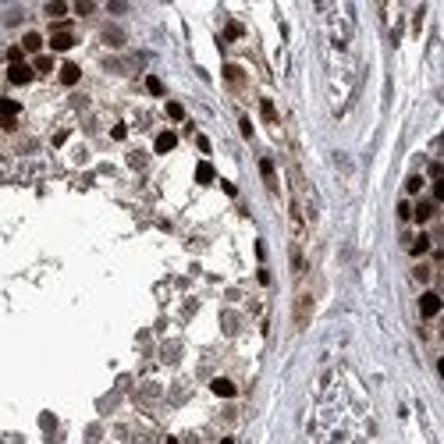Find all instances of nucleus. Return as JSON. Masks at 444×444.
<instances>
[{
  "instance_id": "1",
  "label": "nucleus",
  "mask_w": 444,
  "mask_h": 444,
  "mask_svg": "<svg viewBox=\"0 0 444 444\" xmlns=\"http://www.w3.org/2000/svg\"><path fill=\"white\" fill-rule=\"evenodd\" d=\"M419 313H423L427 320H430V316H437V313H441V295H437V291H423V295H419Z\"/></svg>"
},
{
  "instance_id": "2",
  "label": "nucleus",
  "mask_w": 444,
  "mask_h": 444,
  "mask_svg": "<svg viewBox=\"0 0 444 444\" xmlns=\"http://www.w3.org/2000/svg\"><path fill=\"white\" fill-rule=\"evenodd\" d=\"M309 316H313V299H309V295H302L299 306H295V327L302 331V327L309 324Z\"/></svg>"
},
{
  "instance_id": "3",
  "label": "nucleus",
  "mask_w": 444,
  "mask_h": 444,
  "mask_svg": "<svg viewBox=\"0 0 444 444\" xmlns=\"http://www.w3.org/2000/svg\"><path fill=\"white\" fill-rule=\"evenodd\" d=\"M32 75H36V71H32L29 64H11V68H7V78H11L15 85H25V82H32Z\"/></svg>"
},
{
  "instance_id": "4",
  "label": "nucleus",
  "mask_w": 444,
  "mask_h": 444,
  "mask_svg": "<svg viewBox=\"0 0 444 444\" xmlns=\"http://www.w3.org/2000/svg\"><path fill=\"white\" fill-rule=\"evenodd\" d=\"M50 47H53L57 53H64V50H71V47H75V36H71V32H64V29H57V32H53V39H50Z\"/></svg>"
},
{
  "instance_id": "5",
  "label": "nucleus",
  "mask_w": 444,
  "mask_h": 444,
  "mask_svg": "<svg viewBox=\"0 0 444 444\" xmlns=\"http://www.w3.org/2000/svg\"><path fill=\"white\" fill-rule=\"evenodd\" d=\"M434 210H437V203L430 199V203H419V206H416L412 213H409V217H416L419 224H423V221H430V217H434Z\"/></svg>"
},
{
  "instance_id": "6",
  "label": "nucleus",
  "mask_w": 444,
  "mask_h": 444,
  "mask_svg": "<svg viewBox=\"0 0 444 444\" xmlns=\"http://www.w3.org/2000/svg\"><path fill=\"white\" fill-rule=\"evenodd\" d=\"M174 142H178L174 132H160V135H156V153H171V150H174Z\"/></svg>"
},
{
  "instance_id": "7",
  "label": "nucleus",
  "mask_w": 444,
  "mask_h": 444,
  "mask_svg": "<svg viewBox=\"0 0 444 444\" xmlns=\"http://www.w3.org/2000/svg\"><path fill=\"white\" fill-rule=\"evenodd\" d=\"M210 388H213V394H221V398H231V394H235V384L227 380V377H217Z\"/></svg>"
},
{
  "instance_id": "8",
  "label": "nucleus",
  "mask_w": 444,
  "mask_h": 444,
  "mask_svg": "<svg viewBox=\"0 0 444 444\" xmlns=\"http://www.w3.org/2000/svg\"><path fill=\"white\" fill-rule=\"evenodd\" d=\"M39 47H43V36H39V32H25V39H21V50L39 53Z\"/></svg>"
},
{
  "instance_id": "9",
  "label": "nucleus",
  "mask_w": 444,
  "mask_h": 444,
  "mask_svg": "<svg viewBox=\"0 0 444 444\" xmlns=\"http://www.w3.org/2000/svg\"><path fill=\"white\" fill-rule=\"evenodd\" d=\"M78 78H82V71H78V64H64V68H61V82H64V85H75Z\"/></svg>"
},
{
  "instance_id": "10",
  "label": "nucleus",
  "mask_w": 444,
  "mask_h": 444,
  "mask_svg": "<svg viewBox=\"0 0 444 444\" xmlns=\"http://www.w3.org/2000/svg\"><path fill=\"white\" fill-rule=\"evenodd\" d=\"M259 174H263V181H267L270 188H277V178H274V164H270L267 156H263V160H259Z\"/></svg>"
},
{
  "instance_id": "11",
  "label": "nucleus",
  "mask_w": 444,
  "mask_h": 444,
  "mask_svg": "<svg viewBox=\"0 0 444 444\" xmlns=\"http://www.w3.org/2000/svg\"><path fill=\"white\" fill-rule=\"evenodd\" d=\"M213 178H217V174H213L210 164H199V167H196V181H199V185H210Z\"/></svg>"
},
{
  "instance_id": "12",
  "label": "nucleus",
  "mask_w": 444,
  "mask_h": 444,
  "mask_svg": "<svg viewBox=\"0 0 444 444\" xmlns=\"http://www.w3.org/2000/svg\"><path fill=\"white\" fill-rule=\"evenodd\" d=\"M103 43H110V47H121V43H124V32H121V29H114V25H110V29H107V32H103Z\"/></svg>"
},
{
  "instance_id": "13",
  "label": "nucleus",
  "mask_w": 444,
  "mask_h": 444,
  "mask_svg": "<svg viewBox=\"0 0 444 444\" xmlns=\"http://www.w3.org/2000/svg\"><path fill=\"white\" fill-rule=\"evenodd\" d=\"M15 114H18V103L7 100V96H0V118H15Z\"/></svg>"
},
{
  "instance_id": "14",
  "label": "nucleus",
  "mask_w": 444,
  "mask_h": 444,
  "mask_svg": "<svg viewBox=\"0 0 444 444\" xmlns=\"http://www.w3.org/2000/svg\"><path fill=\"white\" fill-rule=\"evenodd\" d=\"M47 15L50 18H64L68 15V4H64V0H53V4H47Z\"/></svg>"
},
{
  "instance_id": "15",
  "label": "nucleus",
  "mask_w": 444,
  "mask_h": 444,
  "mask_svg": "<svg viewBox=\"0 0 444 444\" xmlns=\"http://www.w3.org/2000/svg\"><path fill=\"white\" fill-rule=\"evenodd\" d=\"M409 249H412V256H423L427 249H430V238H427V235H419V238H416V242L409 245Z\"/></svg>"
},
{
  "instance_id": "16",
  "label": "nucleus",
  "mask_w": 444,
  "mask_h": 444,
  "mask_svg": "<svg viewBox=\"0 0 444 444\" xmlns=\"http://www.w3.org/2000/svg\"><path fill=\"white\" fill-rule=\"evenodd\" d=\"M32 71H39V75L53 71V57H36V68H32Z\"/></svg>"
},
{
  "instance_id": "17",
  "label": "nucleus",
  "mask_w": 444,
  "mask_h": 444,
  "mask_svg": "<svg viewBox=\"0 0 444 444\" xmlns=\"http://www.w3.org/2000/svg\"><path fill=\"white\" fill-rule=\"evenodd\" d=\"M224 75H227V82H245L242 68H235V64H227V68H224Z\"/></svg>"
},
{
  "instance_id": "18",
  "label": "nucleus",
  "mask_w": 444,
  "mask_h": 444,
  "mask_svg": "<svg viewBox=\"0 0 444 444\" xmlns=\"http://www.w3.org/2000/svg\"><path fill=\"white\" fill-rule=\"evenodd\" d=\"M259 110H263V118H267L270 124L277 121V110H274V103H270V100H263V103H259Z\"/></svg>"
},
{
  "instance_id": "19",
  "label": "nucleus",
  "mask_w": 444,
  "mask_h": 444,
  "mask_svg": "<svg viewBox=\"0 0 444 444\" xmlns=\"http://www.w3.org/2000/svg\"><path fill=\"white\" fill-rule=\"evenodd\" d=\"M167 118L171 121H181V118H185V107H181V103H167Z\"/></svg>"
},
{
  "instance_id": "20",
  "label": "nucleus",
  "mask_w": 444,
  "mask_h": 444,
  "mask_svg": "<svg viewBox=\"0 0 444 444\" xmlns=\"http://www.w3.org/2000/svg\"><path fill=\"white\" fill-rule=\"evenodd\" d=\"M146 89H150L153 96H160V93H164V82H160V78H153V75H150V78H146Z\"/></svg>"
},
{
  "instance_id": "21",
  "label": "nucleus",
  "mask_w": 444,
  "mask_h": 444,
  "mask_svg": "<svg viewBox=\"0 0 444 444\" xmlns=\"http://www.w3.org/2000/svg\"><path fill=\"white\" fill-rule=\"evenodd\" d=\"M405 188H409V192H419V188H423V178H419V174H412V178L405 181Z\"/></svg>"
},
{
  "instance_id": "22",
  "label": "nucleus",
  "mask_w": 444,
  "mask_h": 444,
  "mask_svg": "<svg viewBox=\"0 0 444 444\" xmlns=\"http://www.w3.org/2000/svg\"><path fill=\"white\" fill-rule=\"evenodd\" d=\"M0 128H4V132H15V128H18V118H0Z\"/></svg>"
},
{
  "instance_id": "23",
  "label": "nucleus",
  "mask_w": 444,
  "mask_h": 444,
  "mask_svg": "<svg viewBox=\"0 0 444 444\" xmlns=\"http://www.w3.org/2000/svg\"><path fill=\"white\" fill-rule=\"evenodd\" d=\"M75 11H78V15H93V4H89V0H78Z\"/></svg>"
},
{
  "instance_id": "24",
  "label": "nucleus",
  "mask_w": 444,
  "mask_h": 444,
  "mask_svg": "<svg viewBox=\"0 0 444 444\" xmlns=\"http://www.w3.org/2000/svg\"><path fill=\"white\" fill-rule=\"evenodd\" d=\"M238 36H242V25H235V21H231V25H227V39H238Z\"/></svg>"
},
{
  "instance_id": "25",
  "label": "nucleus",
  "mask_w": 444,
  "mask_h": 444,
  "mask_svg": "<svg viewBox=\"0 0 444 444\" xmlns=\"http://www.w3.org/2000/svg\"><path fill=\"white\" fill-rule=\"evenodd\" d=\"M110 135H114V139H124V135H128V128H124V124H114Z\"/></svg>"
},
{
  "instance_id": "26",
  "label": "nucleus",
  "mask_w": 444,
  "mask_h": 444,
  "mask_svg": "<svg viewBox=\"0 0 444 444\" xmlns=\"http://www.w3.org/2000/svg\"><path fill=\"white\" fill-rule=\"evenodd\" d=\"M409 213H412V206H409V203H398V217H402V221H405V217H409Z\"/></svg>"
}]
</instances>
